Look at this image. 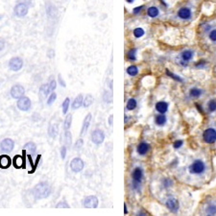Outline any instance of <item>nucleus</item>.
<instances>
[{
	"label": "nucleus",
	"instance_id": "1",
	"mask_svg": "<svg viewBox=\"0 0 216 216\" xmlns=\"http://www.w3.org/2000/svg\"><path fill=\"white\" fill-rule=\"evenodd\" d=\"M50 187L46 182H41L38 184L33 189V195L35 196L36 199H44L47 198L50 195Z\"/></svg>",
	"mask_w": 216,
	"mask_h": 216
},
{
	"label": "nucleus",
	"instance_id": "2",
	"mask_svg": "<svg viewBox=\"0 0 216 216\" xmlns=\"http://www.w3.org/2000/svg\"><path fill=\"white\" fill-rule=\"evenodd\" d=\"M205 169H206V165L204 163V161L201 160H194L189 166V172L191 174H197V175L202 174L205 171Z\"/></svg>",
	"mask_w": 216,
	"mask_h": 216
},
{
	"label": "nucleus",
	"instance_id": "3",
	"mask_svg": "<svg viewBox=\"0 0 216 216\" xmlns=\"http://www.w3.org/2000/svg\"><path fill=\"white\" fill-rule=\"evenodd\" d=\"M203 139L206 143L213 144L216 142V130L213 128H208L204 132Z\"/></svg>",
	"mask_w": 216,
	"mask_h": 216
},
{
	"label": "nucleus",
	"instance_id": "4",
	"mask_svg": "<svg viewBox=\"0 0 216 216\" xmlns=\"http://www.w3.org/2000/svg\"><path fill=\"white\" fill-rule=\"evenodd\" d=\"M14 13L16 16L24 17L27 14H28V5L25 4V3H22V2L19 3V4H16V6H14Z\"/></svg>",
	"mask_w": 216,
	"mask_h": 216
},
{
	"label": "nucleus",
	"instance_id": "5",
	"mask_svg": "<svg viewBox=\"0 0 216 216\" xmlns=\"http://www.w3.org/2000/svg\"><path fill=\"white\" fill-rule=\"evenodd\" d=\"M17 108L20 110H23V112H27V110H30V108L32 106V102L28 97H25V96H22L20 97L19 100H17Z\"/></svg>",
	"mask_w": 216,
	"mask_h": 216
},
{
	"label": "nucleus",
	"instance_id": "6",
	"mask_svg": "<svg viewBox=\"0 0 216 216\" xmlns=\"http://www.w3.org/2000/svg\"><path fill=\"white\" fill-rule=\"evenodd\" d=\"M23 67V61L19 57H14L9 62V67L13 71H19Z\"/></svg>",
	"mask_w": 216,
	"mask_h": 216
},
{
	"label": "nucleus",
	"instance_id": "7",
	"mask_svg": "<svg viewBox=\"0 0 216 216\" xmlns=\"http://www.w3.org/2000/svg\"><path fill=\"white\" fill-rule=\"evenodd\" d=\"M98 204H99L98 198L96 196H93V195L86 197L85 199H84V201H83V206H85V208H97Z\"/></svg>",
	"mask_w": 216,
	"mask_h": 216
},
{
	"label": "nucleus",
	"instance_id": "8",
	"mask_svg": "<svg viewBox=\"0 0 216 216\" xmlns=\"http://www.w3.org/2000/svg\"><path fill=\"white\" fill-rule=\"evenodd\" d=\"M84 166H85V163H84L82 158H73V160H71V163H70L71 170L73 171V172H75V173L81 172V171L84 169Z\"/></svg>",
	"mask_w": 216,
	"mask_h": 216
},
{
	"label": "nucleus",
	"instance_id": "9",
	"mask_svg": "<svg viewBox=\"0 0 216 216\" xmlns=\"http://www.w3.org/2000/svg\"><path fill=\"white\" fill-rule=\"evenodd\" d=\"M24 92H25V89L21 85H14L10 91L11 96L14 99H19L20 97H22L24 96Z\"/></svg>",
	"mask_w": 216,
	"mask_h": 216
},
{
	"label": "nucleus",
	"instance_id": "10",
	"mask_svg": "<svg viewBox=\"0 0 216 216\" xmlns=\"http://www.w3.org/2000/svg\"><path fill=\"white\" fill-rule=\"evenodd\" d=\"M104 139H105V134H104V133L101 130L97 129V130H95V131L92 132V134H91V140H92V142H93V143H95V144H101L102 142L104 141Z\"/></svg>",
	"mask_w": 216,
	"mask_h": 216
},
{
	"label": "nucleus",
	"instance_id": "11",
	"mask_svg": "<svg viewBox=\"0 0 216 216\" xmlns=\"http://www.w3.org/2000/svg\"><path fill=\"white\" fill-rule=\"evenodd\" d=\"M177 16H178L179 19H184V20H187L190 19L192 16V12L189 8L187 7H182L177 13Z\"/></svg>",
	"mask_w": 216,
	"mask_h": 216
},
{
	"label": "nucleus",
	"instance_id": "12",
	"mask_svg": "<svg viewBox=\"0 0 216 216\" xmlns=\"http://www.w3.org/2000/svg\"><path fill=\"white\" fill-rule=\"evenodd\" d=\"M14 142L13 141V139H3L1 143H0V148H1L2 151H4L6 153L11 152L12 150L14 149Z\"/></svg>",
	"mask_w": 216,
	"mask_h": 216
},
{
	"label": "nucleus",
	"instance_id": "13",
	"mask_svg": "<svg viewBox=\"0 0 216 216\" xmlns=\"http://www.w3.org/2000/svg\"><path fill=\"white\" fill-rule=\"evenodd\" d=\"M166 206L170 211L177 212L179 209V202L176 198H169L166 201Z\"/></svg>",
	"mask_w": 216,
	"mask_h": 216
},
{
	"label": "nucleus",
	"instance_id": "14",
	"mask_svg": "<svg viewBox=\"0 0 216 216\" xmlns=\"http://www.w3.org/2000/svg\"><path fill=\"white\" fill-rule=\"evenodd\" d=\"M132 177H133V180L134 182H141L142 181V178H143V172H142V169L139 167H136L134 168L133 174H132Z\"/></svg>",
	"mask_w": 216,
	"mask_h": 216
},
{
	"label": "nucleus",
	"instance_id": "15",
	"mask_svg": "<svg viewBox=\"0 0 216 216\" xmlns=\"http://www.w3.org/2000/svg\"><path fill=\"white\" fill-rule=\"evenodd\" d=\"M12 163V160L10 157H8L7 155H2L0 156V168H3V169H6V168H9Z\"/></svg>",
	"mask_w": 216,
	"mask_h": 216
},
{
	"label": "nucleus",
	"instance_id": "16",
	"mask_svg": "<svg viewBox=\"0 0 216 216\" xmlns=\"http://www.w3.org/2000/svg\"><path fill=\"white\" fill-rule=\"evenodd\" d=\"M193 56H194V52L192 50H189V49L182 51V52L181 53L182 60V61H184V62H187L191 61L192 58H193Z\"/></svg>",
	"mask_w": 216,
	"mask_h": 216
},
{
	"label": "nucleus",
	"instance_id": "17",
	"mask_svg": "<svg viewBox=\"0 0 216 216\" xmlns=\"http://www.w3.org/2000/svg\"><path fill=\"white\" fill-rule=\"evenodd\" d=\"M91 113H88V115L85 117V119H84L83 126H82V131H81V134H85L86 132L88 131L89 125H91Z\"/></svg>",
	"mask_w": 216,
	"mask_h": 216
},
{
	"label": "nucleus",
	"instance_id": "18",
	"mask_svg": "<svg viewBox=\"0 0 216 216\" xmlns=\"http://www.w3.org/2000/svg\"><path fill=\"white\" fill-rule=\"evenodd\" d=\"M156 110L160 113H165L168 110V104L166 102H163V101L158 102V103L156 104Z\"/></svg>",
	"mask_w": 216,
	"mask_h": 216
},
{
	"label": "nucleus",
	"instance_id": "19",
	"mask_svg": "<svg viewBox=\"0 0 216 216\" xmlns=\"http://www.w3.org/2000/svg\"><path fill=\"white\" fill-rule=\"evenodd\" d=\"M13 163H14V166L16 168H21L23 166H25V161H24L21 156H19V155H16V157L14 158Z\"/></svg>",
	"mask_w": 216,
	"mask_h": 216
},
{
	"label": "nucleus",
	"instance_id": "20",
	"mask_svg": "<svg viewBox=\"0 0 216 216\" xmlns=\"http://www.w3.org/2000/svg\"><path fill=\"white\" fill-rule=\"evenodd\" d=\"M148 150H149V144H147L145 142L139 143V146H137V148H136L137 153H139V155H141V156L145 155L146 153L148 152Z\"/></svg>",
	"mask_w": 216,
	"mask_h": 216
},
{
	"label": "nucleus",
	"instance_id": "21",
	"mask_svg": "<svg viewBox=\"0 0 216 216\" xmlns=\"http://www.w3.org/2000/svg\"><path fill=\"white\" fill-rule=\"evenodd\" d=\"M83 102H84L83 95L82 94H79L76 98H75V100L73 101V103H72V109H73V110L79 109V108L83 105Z\"/></svg>",
	"mask_w": 216,
	"mask_h": 216
},
{
	"label": "nucleus",
	"instance_id": "22",
	"mask_svg": "<svg viewBox=\"0 0 216 216\" xmlns=\"http://www.w3.org/2000/svg\"><path fill=\"white\" fill-rule=\"evenodd\" d=\"M24 150H25V152L28 153L29 155H32V154H34L36 152V150H37V146H36V144L34 142H27L25 145H24Z\"/></svg>",
	"mask_w": 216,
	"mask_h": 216
},
{
	"label": "nucleus",
	"instance_id": "23",
	"mask_svg": "<svg viewBox=\"0 0 216 216\" xmlns=\"http://www.w3.org/2000/svg\"><path fill=\"white\" fill-rule=\"evenodd\" d=\"M147 14L150 16V17H157L158 14H160V10L155 7V6H151V7L148 8V10H147Z\"/></svg>",
	"mask_w": 216,
	"mask_h": 216
},
{
	"label": "nucleus",
	"instance_id": "24",
	"mask_svg": "<svg viewBox=\"0 0 216 216\" xmlns=\"http://www.w3.org/2000/svg\"><path fill=\"white\" fill-rule=\"evenodd\" d=\"M166 116L163 115V113H160V115H158L156 116L155 118V122L156 124L158 125V126H163L164 124L166 123Z\"/></svg>",
	"mask_w": 216,
	"mask_h": 216
},
{
	"label": "nucleus",
	"instance_id": "25",
	"mask_svg": "<svg viewBox=\"0 0 216 216\" xmlns=\"http://www.w3.org/2000/svg\"><path fill=\"white\" fill-rule=\"evenodd\" d=\"M92 104H93V97H92V95L88 94L86 96V98L84 99L83 106L85 108H88V107H91Z\"/></svg>",
	"mask_w": 216,
	"mask_h": 216
},
{
	"label": "nucleus",
	"instance_id": "26",
	"mask_svg": "<svg viewBox=\"0 0 216 216\" xmlns=\"http://www.w3.org/2000/svg\"><path fill=\"white\" fill-rule=\"evenodd\" d=\"M127 73L130 75V76H136L139 73V68L136 65H130L127 68Z\"/></svg>",
	"mask_w": 216,
	"mask_h": 216
},
{
	"label": "nucleus",
	"instance_id": "27",
	"mask_svg": "<svg viewBox=\"0 0 216 216\" xmlns=\"http://www.w3.org/2000/svg\"><path fill=\"white\" fill-rule=\"evenodd\" d=\"M127 58L130 61H136V48H132L131 50H129L127 53Z\"/></svg>",
	"mask_w": 216,
	"mask_h": 216
},
{
	"label": "nucleus",
	"instance_id": "28",
	"mask_svg": "<svg viewBox=\"0 0 216 216\" xmlns=\"http://www.w3.org/2000/svg\"><path fill=\"white\" fill-rule=\"evenodd\" d=\"M201 94H202V91L199 88H193L189 91V95L193 98H198L199 96H201Z\"/></svg>",
	"mask_w": 216,
	"mask_h": 216
},
{
	"label": "nucleus",
	"instance_id": "29",
	"mask_svg": "<svg viewBox=\"0 0 216 216\" xmlns=\"http://www.w3.org/2000/svg\"><path fill=\"white\" fill-rule=\"evenodd\" d=\"M48 134L51 137H55L58 134V127L57 125H51L49 129H48Z\"/></svg>",
	"mask_w": 216,
	"mask_h": 216
},
{
	"label": "nucleus",
	"instance_id": "30",
	"mask_svg": "<svg viewBox=\"0 0 216 216\" xmlns=\"http://www.w3.org/2000/svg\"><path fill=\"white\" fill-rule=\"evenodd\" d=\"M133 34L136 38H139L143 37L144 34H145V31H144L142 28H140V27H137V28H136L134 30Z\"/></svg>",
	"mask_w": 216,
	"mask_h": 216
},
{
	"label": "nucleus",
	"instance_id": "31",
	"mask_svg": "<svg viewBox=\"0 0 216 216\" xmlns=\"http://www.w3.org/2000/svg\"><path fill=\"white\" fill-rule=\"evenodd\" d=\"M71 122H72V115H67V116L65 117L64 124V128L65 131H67L68 129H70Z\"/></svg>",
	"mask_w": 216,
	"mask_h": 216
},
{
	"label": "nucleus",
	"instance_id": "32",
	"mask_svg": "<svg viewBox=\"0 0 216 216\" xmlns=\"http://www.w3.org/2000/svg\"><path fill=\"white\" fill-rule=\"evenodd\" d=\"M69 104H70V99L68 98V97H67V98L64 99V101L62 102V112H64V115L67 112L68 109H69Z\"/></svg>",
	"mask_w": 216,
	"mask_h": 216
},
{
	"label": "nucleus",
	"instance_id": "33",
	"mask_svg": "<svg viewBox=\"0 0 216 216\" xmlns=\"http://www.w3.org/2000/svg\"><path fill=\"white\" fill-rule=\"evenodd\" d=\"M136 108V101L134 98H131L127 103V110H133Z\"/></svg>",
	"mask_w": 216,
	"mask_h": 216
},
{
	"label": "nucleus",
	"instance_id": "34",
	"mask_svg": "<svg viewBox=\"0 0 216 216\" xmlns=\"http://www.w3.org/2000/svg\"><path fill=\"white\" fill-rule=\"evenodd\" d=\"M40 92L44 96H47L51 92L50 86L49 85H43V86H41V88H40Z\"/></svg>",
	"mask_w": 216,
	"mask_h": 216
},
{
	"label": "nucleus",
	"instance_id": "35",
	"mask_svg": "<svg viewBox=\"0 0 216 216\" xmlns=\"http://www.w3.org/2000/svg\"><path fill=\"white\" fill-rule=\"evenodd\" d=\"M208 109L209 112H213L216 110V100H214V99H212V100H211L208 103Z\"/></svg>",
	"mask_w": 216,
	"mask_h": 216
},
{
	"label": "nucleus",
	"instance_id": "36",
	"mask_svg": "<svg viewBox=\"0 0 216 216\" xmlns=\"http://www.w3.org/2000/svg\"><path fill=\"white\" fill-rule=\"evenodd\" d=\"M64 137H65V144H67V147H70L71 146V142H72V139H71L72 136H71L70 132H68V131L65 132Z\"/></svg>",
	"mask_w": 216,
	"mask_h": 216
},
{
	"label": "nucleus",
	"instance_id": "37",
	"mask_svg": "<svg viewBox=\"0 0 216 216\" xmlns=\"http://www.w3.org/2000/svg\"><path fill=\"white\" fill-rule=\"evenodd\" d=\"M206 213L208 215H214L216 214V206L214 205H209L206 208Z\"/></svg>",
	"mask_w": 216,
	"mask_h": 216
},
{
	"label": "nucleus",
	"instance_id": "38",
	"mask_svg": "<svg viewBox=\"0 0 216 216\" xmlns=\"http://www.w3.org/2000/svg\"><path fill=\"white\" fill-rule=\"evenodd\" d=\"M166 74H167V76H169V77H171L172 79H174V80H176V81H179V82H182V79L180 76H178V75H176V74H174V73H172V72H170L169 70H166Z\"/></svg>",
	"mask_w": 216,
	"mask_h": 216
},
{
	"label": "nucleus",
	"instance_id": "39",
	"mask_svg": "<svg viewBox=\"0 0 216 216\" xmlns=\"http://www.w3.org/2000/svg\"><path fill=\"white\" fill-rule=\"evenodd\" d=\"M56 98H57L56 92H52V93H51V95L49 96V98H48V100H47V104L48 105H52L54 102H55Z\"/></svg>",
	"mask_w": 216,
	"mask_h": 216
},
{
	"label": "nucleus",
	"instance_id": "40",
	"mask_svg": "<svg viewBox=\"0 0 216 216\" xmlns=\"http://www.w3.org/2000/svg\"><path fill=\"white\" fill-rule=\"evenodd\" d=\"M208 38H209V40H211V41H213V43H215V41H216V29L211 30V31L209 32Z\"/></svg>",
	"mask_w": 216,
	"mask_h": 216
},
{
	"label": "nucleus",
	"instance_id": "41",
	"mask_svg": "<svg viewBox=\"0 0 216 216\" xmlns=\"http://www.w3.org/2000/svg\"><path fill=\"white\" fill-rule=\"evenodd\" d=\"M84 145V141H83V139H79L76 141V143H75V149L76 150H79V149H81L82 148V146Z\"/></svg>",
	"mask_w": 216,
	"mask_h": 216
},
{
	"label": "nucleus",
	"instance_id": "42",
	"mask_svg": "<svg viewBox=\"0 0 216 216\" xmlns=\"http://www.w3.org/2000/svg\"><path fill=\"white\" fill-rule=\"evenodd\" d=\"M56 208H69V205L67 202H60L59 204H57Z\"/></svg>",
	"mask_w": 216,
	"mask_h": 216
},
{
	"label": "nucleus",
	"instance_id": "43",
	"mask_svg": "<svg viewBox=\"0 0 216 216\" xmlns=\"http://www.w3.org/2000/svg\"><path fill=\"white\" fill-rule=\"evenodd\" d=\"M182 144H184V142H182V140H176L175 142H174L173 146L175 149H179L181 148V147L182 146Z\"/></svg>",
	"mask_w": 216,
	"mask_h": 216
},
{
	"label": "nucleus",
	"instance_id": "44",
	"mask_svg": "<svg viewBox=\"0 0 216 216\" xmlns=\"http://www.w3.org/2000/svg\"><path fill=\"white\" fill-rule=\"evenodd\" d=\"M65 156H67V147L62 146L61 148V158H62V160H64Z\"/></svg>",
	"mask_w": 216,
	"mask_h": 216
},
{
	"label": "nucleus",
	"instance_id": "45",
	"mask_svg": "<svg viewBox=\"0 0 216 216\" xmlns=\"http://www.w3.org/2000/svg\"><path fill=\"white\" fill-rule=\"evenodd\" d=\"M49 86H50L51 91H54L56 89V88H57V83H56V81H55V80L51 81V83L49 84Z\"/></svg>",
	"mask_w": 216,
	"mask_h": 216
},
{
	"label": "nucleus",
	"instance_id": "46",
	"mask_svg": "<svg viewBox=\"0 0 216 216\" xmlns=\"http://www.w3.org/2000/svg\"><path fill=\"white\" fill-rule=\"evenodd\" d=\"M144 8V6H139V7H136L133 10V13L134 14H139L140 12H141V10Z\"/></svg>",
	"mask_w": 216,
	"mask_h": 216
},
{
	"label": "nucleus",
	"instance_id": "47",
	"mask_svg": "<svg viewBox=\"0 0 216 216\" xmlns=\"http://www.w3.org/2000/svg\"><path fill=\"white\" fill-rule=\"evenodd\" d=\"M58 79H59V83H60V85H61L62 86H64V88H65V86H67V85H65L64 81L62 79V76H61V75H59Z\"/></svg>",
	"mask_w": 216,
	"mask_h": 216
},
{
	"label": "nucleus",
	"instance_id": "48",
	"mask_svg": "<svg viewBox=\"0 0 216 216\" xmlns=\"http://www.w3.org/2000/svg\"><path fill=\"white\" fill-rule=\"evenodd\" d=\"M205 64H206V62H205V61H199V62H198L197 64H196V67H203Z\"/></svg>",
	"mask_w": 216,
	"mask_h": 216
},
{
	"label": "nucleus",
	"instance_id": "49",
	"mask_svg": "<svg viewBox=\"0 0 216 216\" xmlns=\"http://www.w3.org/2000/svg\"><path fill=\"white\" fill-rule=\"evenodd\" d=\"M54 54H55V51H54L53 49H50V50L47 52V56L49 57V58H53V57H54Z\"/></svg>",
	"mask_w": 216,
	"mask_h": 216
},
{
	"label": "nucleus",
	"instance_id": "50",
	"mask_svg": "<svg viewBox=\"0 0 216 216\" xmlns=\"http://www.w3.org/2000/svg\"><path fill=\"white\" fill-rule=\"evenodd\" d=\"M20 2L25 3V4H27V5H30L32 3V0H20Z\"/></svg>",
	"mask_w": 216,
	"mask_h": 216
},
{
	"label": "nucleus",
	"instance_id": "51",
	"mask_svg": "<svg viewBox=\"0 0 216 216\" xmlns=\"http://www.w3.org/2000/svg\"><path fill=\"white\" fill-rule=\"evenodd\" d=\"M3 48H4V43L0 40V51H1V50L3 49Z\"/></svg>",
	"mask_w": 216,
	"mask_h": 216
},
{
	"label": "nucleus",
	"instance_id": "52",
	"mask_svg": "<svg viewBox=\"0 0 216 216\" xmlns=\"http://www.w3.org/2000/svg\"><path fill=\"white\" fill-rule=\"evenodd\" d=\"M112 118H113V116L110 115V125H112Z\"/></svg>",
	"mask_w": 216,
	"mask_h": 216
},
{
	"label": "nucleus",
	"instance_id": "53",
	"mask_svg": "<svg viewBox=\"0 0 216 216\" xmlns=\"http://www.w3.org/2000/svg\"><path fill=\"white\" fill-rule=\"evenodd\" d=\"M124 211H125V213H127V206H126V205H124Z\"/></svg>",
	"mask_w": 216,
	"mask_h": 216
},
{
	"label": "nucleus",
	"instance_id": "54",
	"mask_svg": "<svg viewBox=\"0 0 216 216\" xmlns=\"http://www.w3.org/2000/svg\"><path fill=\"white\" fill-rule=\"evenodd\" d=\"M128 3H134V0H126Z\"/></svg>",
	"mask_w": 216,
	"mask_h": 216
}]
</instances>
